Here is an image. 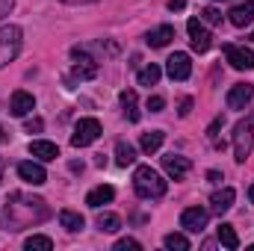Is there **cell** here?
Segmentation results:
<instances>
[{"label": "cell", "mask_w": 254, "mask_h": 251, "mask_svg": "<svg viewBox=\"0 0 254 251\" xmlns=\"http://www.w3.org/2000/svg\"><path fill=\"white\" fill-rule=\"evenodd\" d=\"M225 57H228L231 68H237V71H252V68H254V51H252V48L225 45Z\"/></svg>", "instance_id": "obj_7"}, {"label": "cell", "mask_w": 254, "mask_h": 251, "mask_svg": "<svg viewBox=\"0 0 254 251\" xmlns=\"http://www.w3.org/2000/svg\"><path fill=\"white\" fill-rule=\"evenodd\" d=\"M116 163L119 166H133L136 163V148L130 142H125V139L116 142Z\"/></svg>", "instance_id": "obj_22"}, {"label": "cell", "mask_w": 254, "mask_h": 251, "mask_svg": "<svg viewBox=\"0 0 254 251\" xmlns=\"http://www.w3.org/2000/svg\"><path fill=\"white\" fill-rule=\"evenodd\" d=\"M33 110H36V98H33L30 92H24V89L12 92V98H9V113H12L15 119H24V116H30Z\"/></svg>", "instance_id": "obj_9"}, {"label": "cell", "mask_w": 254, "mask_h": 251, "mask_svg": "<svg viewBox=\"0 0 254 251\" xmlns=\"http://www.w3.org/2000/svg\"><path fill=\"white\" fill-rule=\"evenodd\" d=\"M207 219H210V210H204V207H187L181 213V228L190 231V234H201L207 228Z\"/></svg>", "instance_id": "obj_6"}, {"label": "cell", "mask_w": 254, "mask_h": 251, "mask_svg": "<svg viewBox=\"0 0 254 251\" xmlns=\"http://www.w3.org/2000/svg\"><path fill=\"white\" fill-rule=\"evenodd\" d=\"M234 198H237V192L231 187L219 189V192H213V198H210V213H216V216H225L231 207H234Z\"/></svg>", "instance_id": "obj_15"}, {"label": "cell", "mask_w": 254, "mask_h": 251, "mask_svg": "<svg viewBox=\"0 0 254 251\" xmlns=\"http://www.w3.org/2000/svg\"><path fill=\"white\" fill-rule=\"evenodd\" d=\"M249 198H252V204H254V184H252V189H249Z\"/></svg>", "instance_id": "obj_39"}, {"label": "cell", "mask_w": 254, "mask_h": 251, "mask_svg": "<svg viewBox=\"0 0 254 251\" xmlns=\"http://www.w3.org/2000/svg\"><path fill=\"white\" fill-rule=\"evenodd\" d=\"M207 181L210 184H222V172H207Z\"/></svg>", "instance_id": "obj_36"}, {"label": "cell", "mask_w": 254, "mask_h": 251, "mask_svg": "<svg viewBox=\"0 0 254 251\" xmlns=\"http://www.w3.org/2000/svg\"><path fill=\"white\" fill-rule=\"evenodd\" d=\"M148 110H151V113H163V110H166V98L151 95V98H148Z\"/></svg>", "instance_id": "obj_31"}, {"label": "cell", "mask_w": 254, "mask_h": 251, "mask_svg": "<svg viewBox=\"0 0 254 251\" xmlns=\"http://www.w3.org/2000/svg\"><path fill=\"white\" fill-rule=\"evenodd\" d=\"M12 6H15V0H0V18H3V15H9V9H12Z\"/></svg>", "instance_id": "obj_35"}, {"label": "cell", "mask_w": 254, "mask_h": 251, "mask_svg": "<svg viewBox=\"0 0 254 251\" xmlns=\"http://www.w3.org/2000/svg\"><path fill=\"white\" fill-rule=\"evenodd\" d=\"M169 9L172 12H184L187 9V0H169Z\"/></svg>", "instance_id": "obj_34"}, {"label": "cell", "mask_w": 254, "mask_h": 251, "mask_svg": "<svg viewBox=\"0 0 254 251\" xmlns=\"http://www.w3.org/2000/svg\"><path fill=\"white\" fill-rule=\"evenodd\" d=\"M190 113H192V98H184V101H181V110H178V116H181V119H187Z\"/></svg>", "instance_id": "obj_33"}, {"label": "cell", "mask_w": 254, "mask_h": 251, "mask_svg": "<svg viewBox=\"0 0 254 251\" xmlns=\"http://www.w3.org/2000/svg\"><path fill=\"white\" fill-rule=\"evenodd\" d=\"M60 225H63L65 231H71V234H74V231H83V225H86V222H83V216H80V213H74V210H60Z\"/></svg>", "instance_id": "obj_24"}, {"label": "cell", "mask_w": 254, "mask_h": 251, "mask_svg": "<svg viewBox=\"0 0 254 251\" xmlns=\"http://www.w3.org/2000/svg\"><path fill=\"white\" fill-rule=\"evenodd\" d=\"M166 249H172V251H190V240L184 237V234H166Z\"/></svg>", "instance_id": "obj_27"}, {"label": "cell", "mask_w": 254, "mask_h": 251, "mask_svg": "<svg viewBox=\"0 0 254 251\" xmlns=\"http://www.w3.org/2000/svg\"><path fill=\"white\" fill-rule=\"evenodd\" d=\"M201 21H207V24H222V12L213 9V6H207V9H201Z\"/></svg>", "instance_id": "obj_29"}, {"label": "cell", "mask_w": 254, "mask_h": 251, "mask_svg": "<svg viewBox=\"0 0 254 251\" xmlns=\"http://www.w3.org/2000/svg\"><path fill=\"white\" fill-rule=\"evenodd\" d=\"M166 74L172 80H190L192 74V63H190V54H172L166 60Z\"/></svg>", "instance_id": "obj_10"}, {"label": "cell", "mask_w": 254, "mask_h": 251, "mask_svg": "<svg viewBox=\"0 0 254 251\" xmlns=\"http://www.w3.org/2000/svg\"><path fill=\"white\" fill-rule=\"evenodd\" d=\"M163 169H166V175H169L172 181H184V178H187V172L192 169V163L187 160V157L166 154V157H163Z\"/></svg>", "instance_id": "obj_11"}, {"label": "cell", "mask_w": 254, "mask_h": 251, "mask_svg": "<svg viewBox=\"0 0 254 251\" xmlns=\"http://www.w3.org/2000/svg\"><path fill=\"white\" fill-rule=\"evenodd\" d=\"M101 133H104V130H101V122H98V119H80L77 127H74V133H71V145H74V148H86V145H92Z\"/></svg>", "instance_id": "obj_5"}, {"label": "cell", "mask_w": 254, "mask_h": 251, "mask_svg": "<svg viewBox=\"0 0 254 251\" xmlns=\"http://www.w3.org/2000/svg\"><path fill=\"white\" fill-rule=\"evenodd\" d=\"M252 39H254V36H252Z\"/></svg>", "instance_id": "obj_41"}, {"label": "cell", "mask_w": 254, "mask_h": 251, "mask_svg": "<svg viewBox=\"0 0 254 251\" xmlns=\"http://www.w3.org/2000/svg\"><path fill=\"white\" fill-rule=\"evenodd\" d=\"M42 127H45L42 119H30V122L24 125V130H27V133H42Z\"/></svg>", "instance_id": "obj_32"}, {"label": "cell", "mask_w": 254, "mask_h": 251, "mask_svg": "<svg viewBox=\"0 0 254 251\" xmlns=\"http://www.w3.org/2000/svg\"><path fill=\"white\" fill-rule=\"evenodd\" d=\"M18 51H21V27H15V24L0 27V68L12 63L18 57Z\"/></svg>", "instance_id": "obj_3"}, {"label": "cell", "mask_w": 254, "mask_h": 251, "mask_svg": "<svg viewBox=\"0 0 254 251\" xmlns=\"http://www.w3.org/2000/svg\"><path fill=\"white\" fill-rule=\"evenodd\" d=\"M163 139H166V133H163V130L142 133V139H139V148H142L145 154H157V151L163 148Z\"/></svg>", "instance_id": "obj_20"}, {"label": "cell", "mask_w": 254, "mask_h": 251, "mask_svg": "<svg viewBox=\"0 0 254 251\" xmlns=\"http://www.w3.org/2000/svg\"><path fill=\"white\" fill-rule=\"evenodd\" d=\"M0 181H3V157H0Z\"/></svg>", "instance_id": "obj_40"}, {"label": "cell", "mask_w": 254, "mask_h": 251, "mask_svg": "<svg viewBox=\"0 0 254 251\" xmlns=\"http://www.w3.org/2000/svg\"><path fill=\"white\" fill-rule=\"evenodd\" d=\"M95 225H98V231H101V234H116V231L122 228V219H119L116 213H98Z\"/></svg>", "instance_id": "obj_23"}, {"label": "cell", "mask_w": 254, "mask_h": 251, "mask_svg": "<svg viewBox=\"0 0 254 251\" xmlns=\"http://www.w3.org/2000/svg\"><path fill=\"white\" fill-rule=\"evenodd\" d=\"M18 175H21V181H27L30 187H42V184L48 181V172L42 169V163H33V160L18 163Z\"/></svg>", "instance_id": "obj_12"}, {"label": "cell", "mask_w": 254, "mask_h": 251, "mask_svg": "<svg viewBox=\"0 0 254 251\" xmlns=\"http://www.w3.org/2000/svg\"><path fill=\"white\" fill-rule=\"evenodd\" d=\"M77 63L71 68V74L77 77V80H95V74H98V60H92V57H86V54H71Z\"/></svg>", "instance_id": "obj_14"}, {"label": "cell", "mask_w": 254, "mask_h": 251, "mask_svg": "<svg viewBox=\"0 0 254 251\" xmlns=\"http://www.w3.org/2000/svg\"><path fill=\"white\" fill-rule=\"evenodd\" d=\"M160 74H163V71H160V65H145V68H142V71H139V86H157V83H160Z\"/></svg>", "instance_id": "obj_26"}, {"label": "cell", "mask_w": 254, "mask_h": 251, "mask_svg": "<svg viewBox=\"0 0 254 251\" xmlns=\"http://www.w3.org/2000/svg\"><path fill=\"white\" fill-rule=\"evenodd\" d=\"M6 139H9V136H6V130L0 127V142H6Z\"/></svg>", "instance_id": "obj_38"}, {"label": "cell", "mask_w": 254, "mask_h": 251, "mask_svg": "<svg viewBox=\"0 0 254 251\" xmlns=\"http://www.w3.org/2000/svg\"><path fill=\"white\" fill-rule=\"evenodd\" d=\"M187 30H190V45H192V51H198V54L210 51V45H213V36L204 30L201 18H190V21H187Z\"/></svg>", "instance_id": "obj_8"}, {"label": "cell", "mask_w": 254, "mask_h": 251, "mask_svg": "<svg viewBox=\"0 0 254 251\" xmlns=\"http://www.w3.org/2000/svg\"><path fill=\"white\" fill-rule=\"evenodd\" d=\"M252 119L240 122L234 127V160L237 163H246L252 157V142H254V133H252Z\"/></svg>", "instance_id": "obj_4"}, {"label": "cell", "mask_w": 254, "mask_h": 251, "mask_svg": "<svg viewBox=\"0 0 254 251\" xmlns=\"http://www.w3.org/2000/svg\"><path fill=\"white\" fill-rule=\"evenodd\" d=\"M113 198H116V189H113V187H95L89 195H86V204H89L92 210H101V207H104V204H110Z\"/></svg>", "instance_id": "obj_19"}, {"label": "cell", "mask_w": 254, "mask_h": 251, "mask_svg": "<svg viewBox=\"0 0 254 251\" xmlns=\"http://www.w3.org/2000/svg\"><path fill=\"white\" fill-rule=\"evenodd\" d=\"M51 216V207L45 198H36V195H24V192H12L6 198V210H3V219L9 225V231H21V228H30V225H39Z\"/></svg>", "instance_id": "obj_1"}, {"label": "cell", "mask_w": 254, "mask_h": 251, "mask_svg": "<svg viewBox=\"0 0 254 251\" xmlns=\"http://www.w3.org/2000/svg\"><path fill=\"white\" fill-rule=\"evenodd\" d=\"M254 98V86L252 83H237V86H231V92H228V107L231 110H246V104Z\"/></svg>", "instance_id": "obj_13"}, {"label": "cell", "mask_w": 254, "mask_h": 251, "mask_svg": "<svg viewBox=\"0 0 254 251\" xmlns=\"http://www.w3.org/2000/svg\"><path fill=\"white\" fill-rule=\"evenodd\" d=\"M228 21L234 27H246L254 21V0H246V3H237L231 12H228Z\"/></svg>", "instance_id": "obj_16"}, {"label": "cell", "mask_w": 254, "mask_h": 251, "mask_svg": "<svg viewBox=\"0 0 254 251\" xmlns=\"http://www.w3.org/2000/svg\"><path fill=\"white\" fill-rule=\"evenodd\" d=\"M133 189H136L139 198L154 201V198H163V195H166V181H163L160 172H154L151 166H139L136 175H133Z\"/></svg>", "instance_id": "obj_2"}, {"label": "cell", "mask_w": 254, "mask_h": 251, "mask_svg": "<svg viewBox=\"0 0 254 251\" xmlns=\"http://www.w3.org/2000/svg\"><path fill=\"white\" fill-rule=\"evenodd\" d=\"M139 251L142 249V243H139V240H133V237H125V240H119V243H116V251Z\"/></svg>", "instance_id": "obj_30"}, {"label": "cell", "mask_w": 254, "mask_h": 251, "mask_svg": "<svg viewBox=\"0 0 254 251\" xmlns=\"http://www.w3.org/2000/svg\"><path fill=\"white\" fill-rule=\"evenodd\" d=\"M24 249L27 251H51L54 243H51V237H39V234H36V237H30V240L24 243Z\"/></svg>", "instance_id": "obj_28"}, {"label": "cell", "mask_w": 254, "mask_h": 251, "mask_svg": "<svg viewBox=\"0 0 254 251\" xmlns=\"http://www.w3.org/2000/svg\"><path fill=\"white\" fill-rule=\"evenodd\" d=\"M172 39H175V27H172V24H163V27H157V30H151V33L145 36V42H148L151 48H166Z\"/></svg>", "instance_id": "obj_18"}, {"label": "cell", "mask_w": 254, "mask_h": 251, "mask_svg": "<svg viewBox=\"0 0 254 251\" xmlns=\"http://www.w3.org/2000/svg\"><path fill=\"white\" fill-rule=\"evenodd\" d=\"M216 237H219V243L225 246V249H240V237H237V231H234V225H228V222H222L219 225V231H216Z\"/></svg>", "instance_id": "obj_21"}, {"label": "cell", "mask_w": 254, "mask_h": 251, "mask_svg": "<svg viewBox=\"0 0 254 251\" xmlns=\"http://www.w3.org/2000/svg\"><path fill=\"white\" fill-rule=\"evenodd\" d=\"M122 107H125L127 122H139V110H136V92H133V89H125V92H122Z\"/></svg>", "instance_id": "obj_25"}, {"label": "cell", "mask_w": 254, "mask_h": 251, "mask_svg": "<svg viewBox=\"0 0 254 251\" xmlns=\"http://www.w3.org/2000/svg\"><path fill=\"white\" fill-rule=\"evenodd\" d=\"M30 154H33V157H39L42 163H51V160H57V157H60V148H57L54 142L36 139V142H30Z\"/></svg>", "instance_id": "obj_17"}, {"label": "cell", "mask_w": 254, "mask_h": 251, "mask_svg": "<svg viewBox=\"0 0 254 251\" xmlns=\"http://www.w3.org/2000/svg\"><path fill=\"white\" fill-rule=\"evenodd\" d=\"M63 3H71V6H80V3H95V0H63Z\"/></svg>", "instance_id": "obj_37"}]
</instances>
